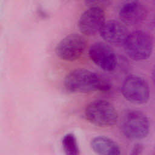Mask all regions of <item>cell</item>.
I'll return each instance as SVG.
<instances>
[{"instance_id": "obj_1", "label": "cell", "mask_w": 155, "mask_h": 155, "mask_svg": "<svg viewBox=\"0 0 155 155\" xmlns=\"http://www.w3.org/2000/svg\"><path fill=\"white\" fill-rule=\"evenodd\" d=\"M64 87L71 93L108 92L111 88L110 82L101 75L90 70L79 68L71 71L65 76Z\"/></svg>"}, {"instance_id": "obj_2", "label": "cell", "mask_w": 155, "mask_h": 155, "mask_svg": "<svg viewBox=\"0 0 155 155\" xmlns=\"http://www.w3.org/2000/svg\"><path fill=\"white\" fill-rule=\"evenodd\" d=\"M87 120L98 127L114 125L118 120V114L114 106L109 101L98 99L91 102L86 107Z\"/></svg>"}, {"instance_id": "obj_3", "label": "cell", "mask_w": 155, "mask_h": 155, "mask_svg": "<svg viewBox=\"0 0 155 155\" xmlns=\"http://www.w3.org/2000/svg\"><path fill=\"white\" fill-rule=\"evenodd\" d=\"M123 46L127 54L134 61H143L151 54L153 41L151 35L142 30L128 33Z\"/></svg>"}, {"instance_id": "obj_4", "label": "cell", "mask_w": 155, "mask_h": 155, "mask_svg": "<svg viewBox=\"0 0 155 155\" xmlns=\"http://www.w3.org/2000/svg\"><path fill=\"white\" fill-rule=\"evenodd\" d=\"M120 128L127 138L134 140L142 139L149 133V120L142 111L130 110L124 114L120 122Z\"/></svg>"}, {"instance_id": "obj_5", "label": "cell", "mask_w": 155, "mask_h": 155, "mask_svg": "<svg viewBox=\"0 0 155 155\" xmlns=\"http://www.w3.org/2000/svg\"><path fill=\"white\" fill-rule=\"evenodd\" d=\"M121 91L127 101L136 104H145L150 97V88L147 81L136 74H130L124 79Z\"/></svg>"}, {"instance_id": "obj_6", "label": "cell", "mask_w": 155, "mask_h": 155, "mask_svg": "<svg viewBox=\"0 0 155 155\" xmlns=\"http://www.w3.org/2000/svg\"><path fill=\"white\" fill-rule=\"evenodd\" d=\"M87 47V41L78 33H71L64 38L57 44L55 53L61 59L74 61L84 53Z\"/></svg>"}, {"instance_id": "obj_7", "label": "cell", "mask_w": 155, "mask_h": 155, "mask_svg": "<svg viewBox=\"0 0 155 155\" xmlns=\"http://www.w3.org/2000/svg\"><path fill=\"white\" fill-rule=\"evenodd\" d=\"M88 55L90 59L104 71H113L116 68V55L111 48L104 42H97L92 44L88 50Z\"/></svg>"}, {"instance_id": "obj_8", "label": "cell", "mask_w": 155, "mask_h": 155, "mask_svg": "<svg viewBox=\"0 0 155 155\" xmlns=\"http://www.w3.org/2000/svg\"><path fill=\"white\" fill-rule=\"evenodd\" d=\"M105 21V13L103 8L89 7L80 16L79 29L86 36H93L99 32Z\"/></svg>"}, {"instance_id": "obj_9", "label": "cell", "mask_w": 155, "mask_h": 155, "mask_svg": "<svg viewBox=\"0 0 155 155\" xmlns=\"http://www.w3.org/2000/svg\"><path fill=\"white\" fill-rule=\"evenodd\" d=\"M147 8L139 0H126L120 6L119 16L123 24L136 25L145 19Z\"/></svg>"}, {"instance_id": "obj_10", "label": "cell", "mask_w": 155, "mask_h": 155, "mask_svg": "<svg viewBox=\"0 0 155 155\" xmlns=\"http://www.w3.org/2000/svg\"><path fill=\"white\" fill-rule=\"evenodd\" d=\"M99 33L104 41L114 45H123L129 33L123 23L114 20L105 21Z\"/></svg>"}, {"instance_id": "obj_11", "label": "cell", "mask_w": 155, "mask_h": 155, "mask_svg": "<svg viewBox=\"0 0 155 155\" xmlns=\"http://www.w3.org/2000/svg\"><path fill=\"white\" fill-rule=\"evenodd\" d=\"M91 147L97 154L119 155L120 154V149L118 144L106 136L94 137L91 141Z\"/></svg>"}, {"instance_id": "obj_12", "label": "cell", "mask_w": 155, "mask_h": 155, "mask_svg": "<svg viewBox=\"0 0 155 155\" xmlns=\"http://www.w3.org/2000/svg\"><path fill=\"white\" fill-rule=\"evenodd\" d=\"M62 147L66 154L78 155L79 154V148L76 136L73 133L66 134L62 140Z\"/></svg>"}, {"instance_id": "obj_13", "label": "cell", "mask_w": 155, "mask_h": 155, "mask_svg": "<svg viewBox=\"0 0 155 155\" xmlns=\"http://www.w3.org/2000/svg\"><path fill=\"white\" fill-rule=\"evenodd\" d=\"M112 0H84L85 4L88 7H99L103 8L109 5Z\"/></svg>"}, {"instance_id": "obj_14", "label": "cell", "mask_w": 155, "mask_h": 155, "mask_svg": "<svg viewBox=\"0 0 155 155\" xmlns=\"http://www.w3.org/2000/svg\"><path fill=\"white\" fill-rule=\"evenodd\" d=\"M143 147L142 146V145L137 143L136 145H135V146L134 147L133 150H132V154H140L141 153V151H142Z\"/></svg>"}]
</instances>
